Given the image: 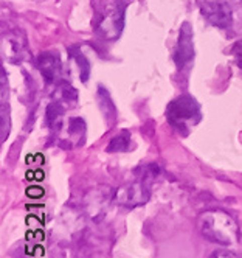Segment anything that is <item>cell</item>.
Wrapping results in <instances>:
<instances>
[{"mask_svg":"<svg viewBox=\"0 0 242 258\" xmlns=\"http://www.w3.org/2000/svg\"><path fill=\"white\" fill-rule=\"evenodd\" d=\"M197 227L203 238L220 246H234L240 239L236 219L219 209L203 212L197 219Z\"/></svg>","mask_w":242,"mask_h":258,"instance_id":"cell-1","label":"cell"},{"mask_svg":"<svg viewBox=\"0 0 242 258\" xmlns=\"http://www.w3.org/2000/svg\"><path fill=\"white\" fill-rule=\"evenodd\" d=\"M166 117L180 134L188 136L190 129L200 121V106L193 97L180 95L168 104Z\"/></svg>","mask_w":242,"mask_h":258,"instance_id":"cell-2","label":"cell"},{"mask_svg":"<svg viewBox=\"0 0 242 258\" xmlns=\"http://www.w3.org/2000/svg\"><path fill=\"white\" fill-rule=\"evenodd\" d=\"M124 27V4L107 2L97 21V34L104 41H117Z\"/></svg>","mask_w":242,"mask_h":258,"instance_id":"cell-3","label":"cell"},{"mask_svg":"<svg viewBox=\"0 0 242 258\" xmlns=\"http://www.w3.org/2000/svg\"><path fill=\"white\" fill-rule=\"evenodd\" d=\"M149 182L138 179L137 182L126 183V185L120 187L115 195L114 201L115 204L127 207V209H135L140 207L149 201Z\"/></svg>","mask_w":242,"mask_h":258,"instance_id":"cell-4","label":"cell"},{"mask_svg":"<svg viewBox=\"0 0 242 258\" xmlns=\"http://www.w3.org/2000/svg\"><path fill=\"white\" fill-rule=\"evenodd\" d=\"M200 10L205 19L216 28L225 30L233 22L231 7L225 0H203L200 4Z\"/></svg>","mask_w":242,"mask_h":258,"instance_id":"cell-5","label":"cell"},{"mask_svg":"<svg viewBox=\"0 0 242 258\" xmlns=\"http://www.w3.org/2000/svg\"><path fill=\"white\" fill-rule=\"evenodd\" d=\"M194 31L190 22H183L179 31V39L176 45V53H174V61L177 64V69L182 70L191 61L194 59Z\"/></svg>","mask_w":242,"mask_h":258,"instance_id":"cell-6","label":"cell"},{"mask_svg":"<svg viewBox=\"0 0 242 258\" xmlns=\"http://www.w3.org/2000/svg\"><path fill=\"white\" fill-rule=\"evenodd\" d=\"M2 50H4V54L8 58V61L13 64H19L25 61L30 54H28V45H27V38L24 31L14 30L5 34L2 41Z\"/></svg>","mask_w":242,"mask_h":258,"instance_id":"cell-7","label":"cell"},{"mask_svg":"<svg viewBox=\"0 0 242 258\" xmlns=\"http://www.w3.org/2000/svg\"><path fill=\"white\" fill-rule=\"evenodd\" d=\"M36 67L41 72V75L45 80V83H48V84L56 83L58 78L61 77V70H62L59 53H56L53 50L42 51L39 56L36 58Z\"/></svg>","mask_w":242,"mask_h":258,"instance_id":"cell-8","label":"cell"},{"mask_svg":"<svg viewBox=\"0 0 242 258\" xmlns=\"http://www.w3.org/2000/svg\"><path fill=\"white\" fill-rule=\"evenodd\" d=\"M97 100H98V107L103 112L104 118L107 120L109 124H112L117 120V107L112 101V97L109 94V90L104 86H98L97 89Z\"/></svg>","mask_w":242,"mask_h":258,"instance_id":"cell-9","label":"cell"},{"mask_svg":"<svg viewBox=\"0 0 242 258\" xmlns=\"http://www.w3.org/2000/svg\"><path fill=\"white\" fill-rule=\"evenodd\" d=\"M64 106L61 101H51L45 110V124L50 129H59L61 120L64 117Z\"/></svg>","mask_w":242,"mask_h":258,"instance_id":"cell-10","label":"cell"},{"mask_svg":"<svg viewBox=\"0 0 242 258\" xmlns=\"http://www.w3.org/2000/svg\"><path fill=\"white\" fill-rule=\"evenodd\" d=\"M130 146V134L127 131H121L120 134L110 139L106 151L107 153H123L127 151Z\"/></svg>","mask_w":242,"mask_h":258,"instance_id":"cell-11","label":"cell"},{"mask_svg":"<svg viewBox=\"0 0 242 258\" xmlns=\"http://www.w3.org/2000/svg\"><path fill=\"white\" fill-rule=\"evenodd\" d=\"M68 51H71V56L74 58V61H76V64H78L81 81H83V83H87L89 78H90V70H92L89 59L86 58V54H83L81 51H74V48H71V50H68Z\"/></svg>","mask_w":242,"mask_h":258,"instance_id":"cell-12","label":"cell"},{"mask_svg":"<svg viewBox=\"0 0 242 258\" xmlns=\"http://www.w3.org/2000/svg\"><path fill=\"white\" fill-rule=\"evenodd\" d=\"M84 133H86V121L79 117H73L68 121V134L71 137H78L84 142Z\"/></svg>","mask_w":242,"mask_h":258,"instance_id":"cell-13","label":"cell"},{"mask_svg":"<svg viewBox=\"0 0 242 258\" xmlns=\"http://www.w3.org/2000/svg\"><path fill=\"white\" fill-rule=\"evenodd\" d=\"M59 97L64 101H76L78 100V92L73 86H70L68 83L62 81L59 84Z\"/></svg>","mask_w":242,"mask_h":258,"instance_id":"cell-14","label":"cell"},{"mask_svg":"<svg viewBox=\"0 0 242 258\" xmlns=\"http://www.w3.org/2000/svg\"><path fill=\"white\" fill-rule=\"evenodd\" d=\"M208 258H239L236 252L233 250H227V249H219V250H214Z\"/></svg>","mask_w":242,"mask_h":258,"instance_id":"cell-15","label":"cell"},{"mask_svg":"<svg viewBox=\"0 0 242 258\" xmlns=\"http://www.w3.org/2000/svg\"><path fill=\"white\" fill-rule=\"evenodd\" d=\"M44 188L42 187H28L27 188V196L28 198H33V199H39L44 196Z\"/></svg>","mask_w":242,"mask_h":258,"instance_id":"cell-16","label":"cell"},{"mask_svg":"<svg viewBox=\"0 0 242 258\" xmlns=\"http://www.w3.org/2000/svg\"><path fill=\"white\" fill-rule=\"evenodd\" d=\"M118 2H121V4H124V5H127V4L132 2V0H118Z\"/></svg>","mask_w":242,"mask_h":258,"instance_id":"cell-17","label":"cell"}]
</instances>
